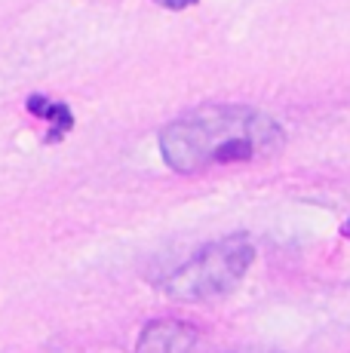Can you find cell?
<instances>
[{"label":"cell","instance_id":"cell-5","mask_svg":"<svg viewBox=\"0 0 350 353\" xmlns=\"http://www.w3.org/2000/svg\"><path fill=\"white\" fill-rule=\"evenodd\" d=\"M160 6H166V10H187V6H194L197 0H157Z\"/></svg>","mask_w":350,"mask_h":353},{"label":"cell","instance_id":"cell-6","mask_svg":"<svg viewBox=\"0 0 350 353\" xmlns=\"http://www.w3.org/2000/svg\"><path fill=\"white\" fill-rule=\"evenodd\" d=\"M347 236H350V225H347Z\"/></svg>","mask_w":350,"mask_h":353},{"label":"cell","instance_id":"cell-1","mask_svg":"<svg viewBox=\"0 0 350 353\" xmlns=\"http://www.w3.org/2000/svg\"><path fill=\"white\" fill-rule=\"evenodd\" d=\"M286 132L271 114L243 105H212L160 129V154L175 172H203L274 154Z\"/></svg>","mask_w":350,"mask_h":353},{"label":"cell","instance_id":"cell-2","mask_svg":"<svg viewBox=\"0 0 350 353\" xmlns=\"http://www.w3.org/2000/svg\"><path fill=\"white\" fill-rule=\"evenodd\" d=\"M252 258L255 246L243 234L215 240L178 264L169 276H163L160 292L172 301H212L240 286Z\"/></svg>","mask_w":350,"mask_h":353},{"label":"cell","instance_id":"cell-4","mask_svg":"<svg viewBox=\"0 0 350 353\" xmlns=\"http://www.w3.org/2000/svg\"><path fill=\"white\" fill-rule=\"evenodd\" d=\"M28 111L34 114V117H43V120H50V123H52L46 141H62V135L74 126L71 108L68 105H56V101H50L46 96H31L28 99Z\"/></svg>","mask_w":350,"mask_h":353},{"label":"cell","instance_id":"cell-3","mask_svg":"<svg viewBox=\"0 0 350 353\" xmlns=\"http://www.w3.org/2000/svg\"><path fill=\"white\" fill-rule=\"evenodd\" d=\"M197 329L178 320H157L141 329L136 353H194Z\"/></svg>","mask_w":350,"mask_h":353}]
</instances>
